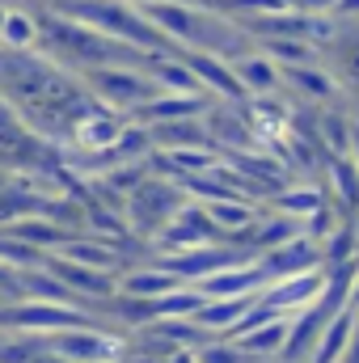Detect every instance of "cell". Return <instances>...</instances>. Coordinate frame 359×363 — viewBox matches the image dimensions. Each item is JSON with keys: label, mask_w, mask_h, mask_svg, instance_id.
Segmentation results:
<instances>
[{"label": "cell", "mask_w": 359, "mask_h": 363, "mask_svg": "<svg viewBox=\"0 0 359 363\" xmlns=\"http://www.w3.org/2000/svg\"><path fill=\"white\" fill-rule=\"evenodd\" d=\"M203 207H207L211 224H220V228H250V224L258 220L250 199H211V203H203Z\"/></svg>", "instance_id": "e0dca14e"}, {"label": "cell", "mask_w": 359, "mask_h": 363, "mask_svg": "<svg viewBox=\"0 0 359 363\" xmlns=\"http://www.w3.org/2000/svg\"><path fill=\"white\" fill-rule=\"evenodd\" d=\"M182 55H186L190 72L199 77V85L211 101H245V89H241V81L224 55H207V51H182Z\"/></svg>", "instance_id": "52a82bcc"}, {"label": "cell", "mask_w": 359, "mask_h": 363, "mask_svg": "<svg viewBox=\"0 0 359 363\" xmlns=\"http://www.w3.org/2000/svg\"><path fill=\"white\" fill-rule=\"evenodd\" d=\"M351 334H355V313H338L334 321H326V330H321V338H317V355L313 363H338L347 355V342H351Z\"/></svg>", "instance_id": "5bb4252c"}, {"label": "cell", "mask_w": 359, "mask_h": 363, "mask_svg": "<svg viewBox=\"0 0 359 363\" xmlns=\"http://www.w3.org/2000/svg\"><path fill=\"white\" fill-rule=\"evenodd\" d=\"M283 93H287L292 101H309V106H317V110L343 101L334 72H330L321 60H317V64H300V68H283Z\"/></svg>", "instance_id": "5b68a950"}, {"label": "cell", "mask_w": 359, "mask_h": 363, "mask_svg": "<svg viewBox=\"0 0 359 363\" xmlns=\"http://www.w3.org/2000/svg\"><path fill=\"white\" fill-rule=\"evenodd\" d=\"M144 72H148V81H153L161 93H190V97H207L203 85H199V77L190 72V64H186V55H182V51H170V55H148V60H144Z\"/></svg>", "instance_id": "9c48e42d"}, {"label": "cell", "mask_w": 359, "mask_h": 363, "mask_svg": "<svg viewBox=\"0 0 359 363\" xmlns=\"http://www.w3.org/2000/svg\"><path fill=\"white\" fill-rule=\"evenodd\" d=\"M127 287L140 291V296H170L178 287V279H174V271H140Z\"/></svg>", "instance_id": "ffe728a7"}, {"label": "cell", "mask_w": 359, "mask_h": 363, "mask_svg": "<svg viewBox=\"0 0 359 363\" xmlns=\"http://www.w3.org/2000/svg\"><path fill=\"white\" fill-rule=\"evenodd\" d=\"M211 97H190V93H157L153 101H144L140 110L127 114V123L140 127H165V123H182V118H199L207 110Z\"/></svg>", "instance_id": "ba28073f"}, {"label": "cell", "mask_w": 359, "mask_h": 363, "mask_svg": "<svg viewBox=\"0 0 359 363\" xmlns=\"http://www.w3.org/2000/svg\"><path fill=\"white\" fill-rule=\"evenodd\" d=\"M60 351L68 355V359H81V363H101L114 355V342L110 338H97V334H81V330H72V334H64L60 338Z\"/></svg>", "instance_id": "2e32d148"}, {"label": "cell", "mask_w": 359, "mask_h": 363, "mask_svg": "<svg viewBox=\"0 0 359 363\" xmlns=\"http://www.w3.org/2000/svg\"><path fill=\"white\" fill-rule=\"evenodd\" d=\"M338 0H296V13H334Z\"/></svg>", "instance_id": "44dd1931"}, {"label": "cell", "mask_w": 359, "mask_h": 363, "mask_svg": "<svg viewBox=\"0 0 359 363\" xmlns=\"http://www.w3.org/2000/svg\"><path fill=\"white\" fill-rule=\"evenodd\" d=\"M326 271H300V274H283L279 283H270L263 304L270 313H292V308H313L321 296H326Z\"/></svg>", "instance_id": "277c9868"}, {"label": "cell", "mask_w": 359, "mask_h": 363, "mask_svg": "<svg viewBox=\"0 0 359 363\" xmlns=\"http://www.w3.org/2000/svg\"><path fill=\"white\" fill-rule=\"evenodd\" d=\"M68 321H77V313L55 308V304H30L17 313V325H34V330H64Z\"/></svg>", "instance_id": "ac0fdd59"}, {"label": "cell", "mask_w": 359, "mask_h": 363, "mask_svg": "<svg viewBox=\"0 0 359 363\" xmlns=\"http://www.w3.org/2000/svg\"><path fill=\"white\" fill-rule=\"evenodd\" d=\"M81 81H85V89H89L106 110H114V114H123V118L161 93L148 81L144 64H106V68H89V72H81Z\"/></svg>", "instance_id": "7a4b0ae2"}, {"label": "cell", "mask_w": 359, "mask_h": 363, "mask_svg": "<svg viewBox=\"0 0 359 363\" xmlns=\"http://www.w3.org/2000/svg\"><path fill=\"white\" fill-rule=\"evenodd\" d=\"M321 64L334 72L343 106L359 118V21H343L338 38L321 51Z\"/></svg>", "instance_id": "3957f363"}, {"label": "cell", "mask_w": 359, "mask_h": 363, "mask_svg": "<svg viewBox=\"0 0 359 363\" xmlns=\"http://www.w3.org/2000/svg\"><path fill=\"white\" fill-rule=\"evenodd\" d=\"M228 64H233V72H237V81H241L245 97H263V93H283V72H279V68L270 64V60L263 55V51H258V47H250V51L233 55Z\"/></svg>", "instance_id": "30bf717a"}, {"label": "cell", "mask_w": 359, "mask_h": 363, "mask_svg": "<svg viewBox=\"0 0 359 363\" xmlns=\"http://www.w3.org/2000/svg\"><path fill=\"white\" fill-rule=\"evenodd\" d=\"M131 220H144V224H157V220H174L182 211V186L165 178H144L131 190Z\"/></svg>", "instance_id": "8992f818"}, {"label": "cell", "mask_w": 359, "mask_h": 363, "mask_svg": "<svg viewBox=\"0 0 359 363\" xmlns=\"http://www.w3.org/2000/svg\"><path fill=\"white\" fill-rule=\"evenodd\" d=\"M34 4H38V0H34Z\"/></svg>", "instance_id": "484cf974"}, {"label": "cell", "mask_w": 359, "mask_h": 363, "mask_svg": "<svg viewBox=\"0 0 359 363\" xmlns=\"http://www.w3.org/2000/svg\"><path fill=\"white\" fill-rule=\"evenodd\" d=\"M359 308V274H355V287H351V313Z\"/></svg>", "instance_id": "cb8c5ba5"}, {"label": "cell", "mask_w": 359, "mask_h": 363, "mask_svg": "<svg viewBox=\"0 0 359 363\" xmlns=\"http://www.w3.org/2000/svg\"><path fill=\"white\" fill-rule=\"evenodd\" d=\"M334 17L338 21H359V0H338L334 4Z\"/></svg>", "instance_id": "7402d4cb"}, {"label": "cell", "mask_w": 359, "mask_h": 363, "mask_svg": "<svg viewBox=\"0 0 359 363\" xmlns=\"http://www.w3.org/2000/svg\"><path fill=\"white\" fill-rule=\"evenodd\" d=\"M140 13L178 47V51H207V55H241L254 47V38L224 13L199 4V0H148Z\"/></svg>", "instance_id": "6da1fadb"}, {"label": "cell", "mask_w": 359, "mask_h": 363, "mask_svg": "<svg viewBox=\"0 0 359 363\" xmlns=\"http://www.w3.org/2000/svg\"><path fill=\"white\" fill-rule=\"evenodd\" d=\"M270 274L263 267H241V271H216L207 274V283H203V291L207 296H216V300H233V296H254L263 283H267Z\"/></svg>", "instance_id": "7c38bea8"}, {"label": "cell", "mask_w": 359, "mask_h": 363, "mask_svg": "<svg viewBox=\"0 0 359 363\" xmlns=\"http://www.w3.org/2000/svg\"><path fill=\"white\" fill-rule=\"evenodd\" d=\"M347 157L355 161V169H359V118L351 114V148H347Z\"/></svg>", "instance_id": "603a6c76"}, {"label": "cell", "mask_w": 359, "mask_h": 363, "mask_svg": "<svg viewBox=\"0 0 359 363\" xmlns=\"http://www.w3.org/2000/svg\"><path fill=\"white\" fill-rule=\"evenodd\" d=\"M330 178H334V190L347 207H359V169L351 157H330Z\"/></svg>", "instance_id": "d6986e66"}, {"label": "cell", "mask_w": 359, "mask_h": 363, "mask_svg": "<svg viewBox=\"0 0 359 363\" xmlns=\"http://www.w3.org/2000/svg\"><path fill=\"white\" fill-rule=\"evenodd\" d=\"M9 4H13V0H0V30H4V13H9Z\"/></svg>", "instance_id": "d4e9b609"}, {"label": "cell", "mask_w": 359, "mask_h": 363, "mask_svg": "<svg viewBox=\"0 0 359 363\" xmlns=\"http://www.w3.org/2000/svg\"><path fill=\"white\" fill-rule=\"evenodd\" d=\"M270 207L275 211H283V216H292V220H309L317 207H326V194L317 190V186H287V190H279L275 199H270Z\"/></svg>", "instance_id": "9a60e30c"}, {"label": "cell", "mask_w": 359, "mask_h": 363, "mask_svg": "<svg viewBox=\"0 0 359 363\" xmlns=\"http://www.w3.org/2000/svg\"><path fill=\"white\" fill-rule=\"evenodd\" d=\"M254 47L267 55L279 72H283V68H300V64H317V60H321L317 47H309L304 38H287V34H279V38H254Z\"/></svg>", "instance_id": "4fadbf2b"}, {"label": "cell", "mask_w": 359, "mask_h": 363, "mask_svg": "<svg viewBox=\"0 0 359 363\" xmlns=\"http://www.w3.org/2000/svg\"><path fill=\"white\" fill-rule=\"evenodd\" d=\"M0 51H38V13L30 4H9L4 30H0Z\"/></svg>", "instance_id": "8fae6325"}]
</instances>
